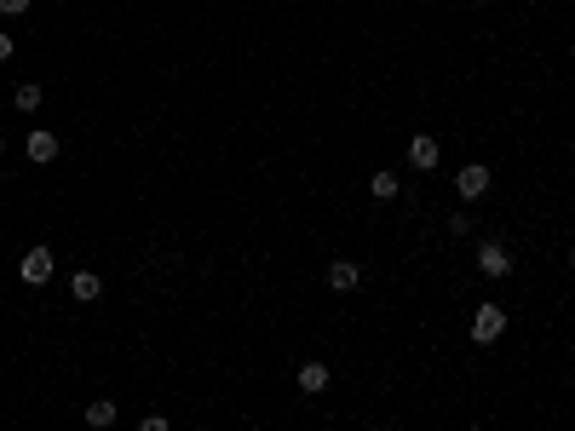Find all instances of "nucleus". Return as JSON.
<instances>
[{
    "instance_id": "10",
    "label": "nucleus",
    "mask_w": 575,
    "mask_h": 431,
    "mask_svg": "<svg viewBox=\"0 0 575 431\" xmlns=\"http://www.w3.org/2000/svg\"><path fill=\"white\" fill-rule=\"evenodd\" d=\"M397 190H403V185H397V173H386V167L368 178V196H374V202H397Z\"/></svg>"
},
{
    "instance_id": "7",
    "label": "nucleus",
    "mask_w": 575,
    "mask_h": 431,
    "mask_svg": "<svg viewBox=\"0 0 575 431\" xmlns=\"http://www.w3.org/2000/svg\"><path fill=\"white\" fill-rule=\"evenodd\" d=\"M328 380H334V374H328V363H305V368H299V392H305V397H322L328 392Z\"/></svg>"
},
{
    "instance_id": "9",
    "label": "nucleus",
    "mask_w": 575,
    "mask_h": 431,
    "mask_svg": "<svg viewBox=\"0 0 575 431\" xmlns=\"http://www.w3.org/2000/svg\"><path fill=\"white\" fill-rule=\"evenodd\" d=\"M357 282H363V271L351 265V259H334V265H328V288H334V294H351Z\"/></svg>"
},
{
    "instance_id": "8",
    "label": "nucleus",
    "mask_w": 575,
    "mask_h": 431,
    "mask_svg": "<svg viewBox=\"0 0 575 431\" xmlns=\"http://www.w3.org/2000/svg\"><path fill=\"white\" fill-rule=\"evenodd\" d=\"M99 294H104L99 271H75V276H70V299H75V305H92Z\"/></svg>"
},
{
    "instance_id": "12",
    "label": "nucleus",
    "mask_w": 575,
    "mask_h": 431,
    "mask_svg": "<svg viewBox=\"0 0 575 431\" xmlns=\"http://www.w3.org/2000/svg\"><path fill=\"white\" fill-rule=\"evenodd\" d=\"M18 109H23V116L40 109V87H35V81H23V87H18Z\"/></svg>"
},
{
    "instance_id": "1",
    "label": "nucleus",
    "mask_w": 575,
    "mask_h": 431,
    "mask_svg": "<svg viewBox=\"0 0 575 431\" xmlns=\"http://www.w3.org/2000/svg\"><path fill=\"white\" fill-rule=\"evenodd\" d=\"M506 333V311L501 305H477L472 311V345H495Z\"/></svg>"
},
{
    "instance_id": "6",
    "label": "nucleus",
    "mask_w": 575,
    "mask_h": 431,
    "mask_svg": "<svg viewBox=\"0 0 575 431\" xmlns=\"http://www.w3.org/2000/svg\"><path fill=\"white\" fill-rule=\"evenodd\" d=\"M477 271L484 276H512V254H506L501 242H484L477 247Z\"/></svg>"
},
{
    "instance_id": "11",
    "label": "nucleus",
    "mask_w": 575,
    "mask_h": 431,
    "mask_svg": "<svg viewBox=\"0 0 575 431\" xmlns=\"http://www.w3.org/2000/svg\"><path fill=\"white\" fill-rule=\"evenodd\" d=\"M87 426H116V402H109V397L87 402Z\"/></svg>"
},
{
    "instance_id": "15",
    "label": "nucleus",
    "mask_w": 575,
    "mask_h": 431,
    "mask_svg": "<svg viewBox=\"0 0 575 431\" xmlns=\"http://www.w3.org/2000/svg\"><path fill=\"white\" fill-rule=\"evenodd\" d=\"M0 156H6V138H0Z\"/></svg>"
},
{
    "instance_id": "5",
    "label": "nucleus",
    "mask_w": 575,
    "mask_h": 431,
    "mask_svg": "<svg viewBox=\"0 0 575 431\" xmlns=\"http://www.w3.org/2000/svg\"><path fill=\"white\" fill-rule=\"evenodd\" d=\"M23 282L30 288H40V282H52V247H30V254H23Z\"/></svg>"
},
{
    "instance_id": "14",
    "label": "nucleus",
    "mask_w": 575,
    "mask_h": 431,
    "mask_svg": "<svg viewBox=\"0 0 575 431\" xmlns=\"http://www.w3.org/2000/svg\"><path fill=\"white\" fill-rule=\"evenodd\" d=\"M6 58H12V35L0 30V64H6Z\"/></svg>"
},
{
    "instance_id": "4",
    "label": "nucleus",
    "mask_w": 575,
    "mask_h": 431,
    "mask_svg": "<svg viewBox=\"0 0 575 431\" xmlns=\"http://www.w3.org/2000/svg\"><path fill=\"white\" fill-rule=\"evenodd\" d=\"M437 161H443V150H437V138H432V133H415V138H408V167L432 173Z\"/></svg>"
},
{
    "instance_id": "2",
    "label": "nucleus",
    "mask_w": 575,
    "mask_h": 431,
    "mask_svg": "<svg viewBox=\"0 0 575 431\" xmlns=\"http://www.w3.org/2000/svg\"><path fill=\"white\" fill-rule=\"evenodd\" d=\"M455 190H460V202H477V196L489 190V167H484V161H467V167L455 173Z\"/></svg>"
},
{
    "instance_id": "3",
    "label": "nucleus",
    "mask_w": 575,
    "mask_h": 431,
    "mask_svg": "<svg viewBox=\"0 0 575 431\" xmlns=\"http://www.w3.org/2000/svg\"><path fill=\"white\" fill-rule=\"evenodd\" d=\"M23 156H30L35 167H47V161H58V133H47V127H35L30 138H23Z\"/></svg>"
},
{
    "instance_id": "13",
    "label": "nucleus",
    "mask_w": 575,
    "mask_h": 431,
    "mask_svg": "<svg viewBox=\"0 0 575 431\" xmlns=\"http://www.w3.org/2000/svg\"><path fill=\"white\" fill-rule=\"evenodd\" d=\"M18 12H30V0H0V18H18Z\"/></svg>"
},
{
    "instance_id": "16",
    "label": "nucleus",
    "mask_w": 575,
    "mask_h": 431,
    "mask_svg": "<svg viewBox=\"0 0 575 431\" xmlns=\"http://www.w3.org/2000/svg\"><path fill=\"white\" fill-rule=\"evenodd\" d=\"M570 259H575V247H570Z\"/></svg>"
}]
</instances>
